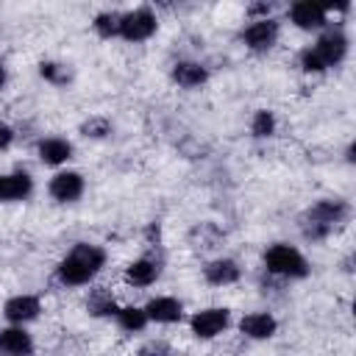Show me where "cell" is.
<instances>
[{
    "instance_id": "6da1fadb",
    "label": "cell",
    "mask_w": 356,
    "mask_h": 356,
    "mask_svg": "<svg viewBox=\"0 0 356 356\" xmlns=\"http://www.w3.org/2000/svg\"><path fill=\"white\" fill-rule=\"evenodd\" d=\"M106 264V250L89 242H75L72 250L58 261L56 275L64 286H83L89 284Z\"/></svg>"
},
{
    "instance_id": "7a4b0ae2",
    "label": "cell",
    "mask_w": 356,
    "mask_h": 356,
    "mask_svg": "<svg viewBox=\"0 0 356 356\" xmlns=\"http://www.w3.org/2000/svg\"><path fill=\"white\" fill-rule=\"evenodd\" d=\"M350 214L348 203L339 200V197H323L317 200L303 217H300V231L306 239L317 242V239H325L339 222H345Z\"/></svg>"
},
{
    "instance_id": "3957f363",
    "label": "cell",
    "mask_w": 356,
    "mask_h": 356,
    "mask_svg": "<svg viewBox=\"0 0 356 356\" xmlns=\"http://www.w3.org/2000/svg\"><path fill=\"white\" fill-rule=\"evenodd\" d=\"M264 267H267V273L281 275V278H306L309 275L306 256L298 248L284 245V242H278V245L264 250Z\"/></svg>"
},
{
    "instance_id": "277c9868",
    "label": "cell",
    "mask_w": 356,
    "mask_h": 356,
    "mask_svg": "<svg viewBox=\"0 0 356 356\" xmlns=\"http://www.w3.org/2000/svg\"><path fill=\"white\" fill-rule=\"evenodd\" d=\"M231 323V312L222 306H211V309H200L192 314L189 328L197 339H214L217 334H222Z\"/></svg>"
},
{
    "instance_id": "5b68a950",
    "label": "cell",
    "mask_w": 356,
    "mask_h": 356,
    "mask_svg": "<svg viewBox=\"0 0 356 356\" xmlns=\"http://www.w3.org/2000/svg\"><path fill=\"white\" fill-rule=\"evenodd\" d=\"M156 28H159V19L150 8H134V11L122 14L120 36L128 39V42H145L156 33Z\"/></svg>"
},
{
    "instance_id": "8992f818",
    "label": "cell",
    "mask_w": 356,
    "mask_h": 356,
    "mask_svg": "<svg viewBox=\"0 0 356 356\" xmlns=\"http://www.w3.org/2000/svg\"><path fill=\"white\" fill-rule=\"evenodd\" d=\"M314 50V56H317V61L323 64V70H328V67H334V64H339L342 58H345V53H348V39H345V33L342 31H325L320 39H317V44L312 47Z\"/></svg>"
},
{
    "instance_id": "52a82bcc",
    "label": "cell",
    "mask_w": 356,
    "mask_h": 356,
    "mask_svg": "<svg viewBox=\"0 0 356 356\" xmlns=\"http://www.w3.org/2000/svg\"><path fill=\"white\" fill-rule=\"evenodd\" d=\"M242 39H245V44L250 50H259V53L270 50L275 44V39H278V22L273 17H259L242 31Z\"/></svg>"
},
{
    "instance_id": "ba28073f",
    "label": "cell",
    "mask_w": 356,
    "mask_h": 356,
    "mask_svg": "<svg viewBox=\"0 0 356 356\" xmlns=\"http://www.w3.org/2000/svg\"><path fill=\"white\" fill-rule=\"evenodd\" d=\"M50 197L58 200V203H72L83 195V175L75 172V170H64V172H56L50 178Z\"/></svg>"
},
{
    "instance_id": "9c48e42d",
    "label": "cell",
    "mask_w": 356,
    "mask_h": 356,
    "mask_svg": "<svg viewBox=\"0 0 356 356\" xmlns=\"http://www.w3.org/2000/svg\"><path fill=\"white\" fill-rule=\"evenodd\" d=\"M42 312V303L36 295H14L3 303V317L14 325H22V323H31L36 320Z\"/></svg>"
},
{
    "instance_id": "30bf717a",
    "label": "cell",
    "mask_w": 356,
    "mask_h": 356,
    "mask_svg": "<svg viewBox=\"0 0 356 356\" xmlns=\"http://www.w3.org/2000/svg\"><path fill=\"white\" fill-rule=\"evenodd\" d=\"M0 356H33V339L22 325L0 331Z\"/></svg>"
},
{
    "instance_id": "8fae6325",
    "label": "cell",
    "mask_w": 356,
    "mask_h": 356,
    "mask_svg": "<svg viewBox=\"0 0 356 356\" xmlns=\"http://www.w3.org/2000/svg\"><path fill=\"white\" fill-rule=\"evenodd\" d=\"M325 17H328V8L320 6V3H312V0H300L289 8V19L303 28V31H312V28H323L325 25Z\"/></svg>"
},
{
    "instance_id": "7c38bea8",
    "label": "cell",
    "mask_w": 356,
    "mask_h": 356,
    "mask_svg": "<svg viewBox=\"0 0 356 356\" xmlns=\"http://www.w3.org/2000/svg\"><path fill=\"white\" fill-rule=\"evenodd\" d=\"M239 331L248 339H270L278 331V320L270 312H250L239 320Z\"/></svg>"
},
{
    "instance_id": "4fadbf2b",
    "label": "cell",
    "mask_w": 356,
    "mask_h": 356,
    "mask_svg": "<svg viewBox=\"0 0 356 356\" xmlns=\"http://www.w3.org/2000/svg\"><path fill=\"white\" fill-rule=\"evenodd\" d=\"M239 275H242V270H239V264H236L234 259H214V261H209V264L203 267V278H206L209 284H214V286L236 284Z\"/></svg>"
},
{
    "instance_id": "5bb4252c",
    "label": "cell",
    "mask_w": 356,
    "mask_h": 356,
    "mask_svg": "<svg viewBox=\"0 0 356 356\" xmlns=\"http://www.w3.org/2000/svg\"><path fill=\"white\" fill-rule=\"evenodd\" d=\"M33 189V178L28 172H6L0 175V200L11 203V200H22L28 197Z\"/></svg>"
},
{
    "instance_id": "9a60e30c",
    "label": "cell",
    "mask_w": 356,
    "mask_h": 356,
    "mask_svg": "<svg viewBox=\"0 0 356 356\" xmlns=\"http://www.w3.org/2000/svg\"><path fill=\"white\" fill-rule=\"evenodd\" d=\"M145 314H147V320H156V323H178L181 314H184V306H181L178 298L161 295V298H153L145 306Z\"/></svg>"
},
{
    "instance_id": "2e32d148",
    "label": "cell",
    "mask_w": 356,
    "mask_h": 356,
    "mask_svg": "<svg viewBox=\"0 0 356 356\" xmlns=\"http://www.w3.org/2000/svg\"><path fill=\"white\" fill-rule=\"evenodd\" d=\"M206 78H209V72L197 61H175L172 64V81L184 89H195V86L206 83Z\"/></svg>"
},
{
    "instance_id": "e0dca14e",
    "label": "cell",
    "mask_w": 356,
    "mask_h": 356,
    "mask_svg": "<svg viewBox=\"0 0 356 356\" xmlns=\"http://www.w3.org/2000/svg\"><path fill=\"white\" fill-rule=\"evenodd\" d=\"M39 159L44 164H50V167L64 164V161L72 159V145L67 139H61V136H47V139L39 142Z\"/></svg>"
},
{
    "instance_id": "ac0fdd59",
    "label": "cell",
    "mask_w": 356,
    "mask_h": 356,
    "mask_svg": "<svg viewBox=\"0 0 356 356\" xmlns=\"http://www.w3.org/2000/svg\"><path fill=\"white\" fill-rule=\"evenodd\" d=\"M159 278V261L153 259H136L125 267V281L131 286H150Z\"/></svg>"
},
{
    "instance_id": "d6986e66",
    "label": "cell",
    "mask_w": 356,
    "mask_h": 356,
    "mask_svg": "<svg viewBox=\"0 0 356 356\" xmlns=\"http://www.w3.org/2000/svg\"><path fill=\"white\" fill-rule=\"evenodd\" d=\"M86 309H89V314H95V317H111V314L117 317V312H120L117 300L111 298V292H108L106 286H95V289L89 292Z\"/></svg>"
},
{
    "instance_id": "ffe728a7",
    "label": "cell",
    "mask_w": 356,
    "mask_h": 356,
    "mask_svg": "<svg viewBox=\"0 0 356 356\" xmlns=\"http://www.w3.org/2000/svg\"><path fill=\"white\" fill-rule=\"evenodd\" d=\"M117 323H120L122 331H142L150 320H147L145 309H139V306H125V309L117 312Z\"/></svg>"
},
{
    "instance_id": "44dd1931",
    "label": "cell",
    "mask_w": 356,
    "mask_h": 356,
    "mask_svg": "<svg viewBox=\"0 0 356 356\" xmlns=\"http://www.w3.org/2000/svg\"><path fill=\"white\" fill-rule=\"evenodd\" d=\"M39 75H42L44 81L56 83V86H64V83L72 81V70H70L67 64H61V61H42V64H39Z\"/></svg>"
},
{
    "instance_id": "7402d4cb",
    "label": "cell",
    "mask_w": 356,
    "mask_h": 356,
    "mask_svg": "<svg viewBox=\"0 0 356 356\" xmlns=\"http://www.w3.org/2000/svg\"><path fill=\"white\" fill-rule=\"evenodd\" d=\"M120 22H122V14H120V11H100V14L95 17L92 28H95L100 36L111 39V36H120Z\"/></svg>"
},
{
    "instance_id": "603a6c76",
    "label": "cell",
    "mask_w": 356,
    "mask_h": 356,
    "mask_svg": "<svg viewBox=\"0 0 356 356\" xmlns=\"http://www.w3.org/2000/svg\"><path fill=\"white\" fill-rule=\"evenodd\" d=\"M250 134L259 136V139L273 136V134H275V114L267 111V108H259V111L253 114V120H250Z\"/></svg>"
},
{
    "instance_id": "cb8c5ba5",
    "label": "cell",
    "mask_w": 356,
    "mask_h": 356,
    "mask_svg": "<svg viewBox=\"0 0 356 356\" xmlns=\"http://www.w3.org/2000/svg\"><path fill=\"white\" fill-rule=\"evenodd\" d=\"M81 134L86 139H106L111 134V122L106 117H89L81 122Z\"/></svg>"
},
{
    "instance_id": "d4e9b609",
    "label": "cell",
    "mask_w": 356,
    "mask_h": 356,
    "mask_svg": "<svg viewBox=\"0 0 356 356\" xmlns=\"http://www.w3.org/2000/svg\"><path fill=\"white\" fill-rule=\"evenodd\" d=\"M136 356H172V348H170V342H164V339H147V342L136 350Z\"/></svg>"
},
{
    "instance_id": "484cf974",
    "label": "cell",
    "mask_w": 356,
    "mask_h": 356,
    "mask_svg": "<svg viewBox=\"0 0 356 356\" xmlns=\"http://www.w3.org/2000/svg\"><path fill=\"white\" fill-rule=\"evenodd\" d=\"M11 142H14V131H11V125L0 122V150H6Z\"/></svg>"
},
{
    "instance_id": "4316f807",
    "label": "cell",
    "mask_w": 356,
    "mask_h": 356,
    "mask_svg": "<svg viewBox=\"0 0 356 356\" xmlns=\"http://www.w3.org/2000/svg\"><path fill=\"white\" fill-rule=\"evenodd\" d=\"M3 86H6V67L0 64V89H3Z\"/></svg>"
}]
</instances>
